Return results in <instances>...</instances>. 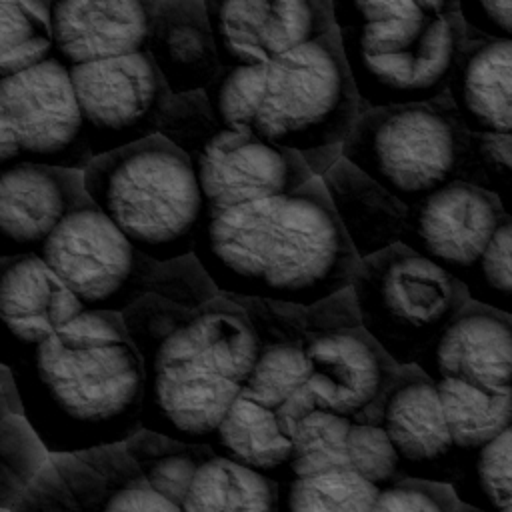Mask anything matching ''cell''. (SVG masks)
Returning <instances> with one entry per match:
<instances>
[{
	"instance_id": "1",
	"label": "cell",
	"mask_w": 512,
	"mask_h": 512,
	"mask_svg": "<svg viewBox=\"0 0 512 512\" xmlns=\"http://www.w3.org/2000/svg\"><path fill=\"white\" fill-rule=\"evenodd\" d=\"M194 256L222 294L300 306L350 288L360 266L322 178L294 194L208 210Z\"/></svg>"
},
{
	"instance_id": "2",
	"label": "cell",
	"mask_w": 512,
	"mask_h": 512,
	"mask_svg": "<svg viewBox=\"0 0 512 512\" xmlns=\"http://www.w3.org/2000/svg\"><path fill=\"white\" fill-rule=\"evenodd\" d=\"M8 366L52 456L126 444L142 430L146 370L122 314L86 310Z\"/></svg>"
},
{
	"instance_id": "3",
	"label": "cell",
	"mask_w": 512,
	"mask_h": 512,
	"mask_svg": "<svg viewBox=\"0 0 512 512\" xmlns=\"http://www.w3.org/2000/svg\"><path fill=\"white\" fill-rule=\"evenodd\" d=\"M84 186L148 258L168 262L194 252L208 206L192 160L160 134L96 156Z\"/></svg>"
},
{
	"instance_id": "4",
	"label": "cell",
	"mask_w": 512,
	"mask_h": 512,
	"mask_svg": "<svg viewBox=\"0 0 512 512\" xmlns=\"http://www.w3.org/2000/svg\"><path fill=\"white\" fill-rule=\"evenodd\" d=\"M358 118L360 96L334 28L266 66V90L252 134L300 154L322 178L342 158Z\"/></svg>"
},
{
	"instance_id": "5",
	"label": "cell",
	"mask_w": 512,
	"mask_h": 512,
	"mask_svg": "<svg viewBox=\"0 0 512 512\" xmlns=\"http://www.w3.org/2000/svg\"><path fill=\"white\" fill-rule=\"evenodd\" d=\"M350 288L362 328L398 366L420 364L472 300L460 278L402 242L360 260Z\"/></svg>"
},
{
	"instance_id": "6",
	"label": "cell",
	"mask_w": 512,
	"mask_h": 512,
	"mask_svg": "<svg viewBox=\"0 0 512 512\" xmlns=\"http://www.w3.org/2000/svg\"><path fill=\"white\" fill-rule=\"evenodd\" d=\"M464 126L444 94L432 104L360 114L342 156L408 208L454 182Z\"/></svg>"
},
{
	"instance_id": "7",
	"label": "cell",
	"mask_w": 512,
	"mask_h": 512,
	"mask_svg": "<svg viewBox=\"0 0 512 512\" xmlns=\"http://www.w3.org/2000/svg\"><path fill=\"white\" fill-rule=\"evenodd\" d=\"M38 256L90 312L122 314L150 294L156 268L92 202L74 210Z\"/></svg>"
},
{
	"instance_id": "8",
	"label": "cell",
	"mask_w": 512,
	"mask_h": 512,
	"mask_svg": "<svg viewBox=\"0 0 512 512\" xmlns=\"http://www.w3.org/2000/svg\"><path fill=\"white\" fill-rule=\"evenodd\" d=\"M460 2L438 14L406 48L364 50L342 44L360 96V114L372 108L432 104L448 92L466 46Z\"/></svg>"
},
{
	"instance_id": "9",
	"label": "cell",
	"mask_w": 512,
	"mask_h": 512,
	"mask_svg": "<svg viewBox=\"0 0 512 512\" xmlns=\"http://www.w3.org/2000/svg\"><path fill=\"white\" fill-rule=\"evenodd\" d=\"M68 70L94 158L158 134L172 92L148 52Z\"/></svg>"
},
{
	"instance_id": "10",
	"label": "cell",
	"mask_w": 512,
	"mask_h": 512,
	"mask_svg": "<svg viewBox=\"0 0 512 512\" xmlns=\"http://www.w3.org/2000/svg\"><path fill=\"white\" fill-rule=\"evenodd\" d=\"M0 122L14 130L22 162L84 172L94 160L70 70L56 56L0 78Z\"/></svg>"
},
{
	"instance_id": "11",
	"label": "cell",
	"mask_w": 512,
	"mask_h": 512,
	"mask_svg": "<svg viewBox=\"0 0 512 512\" xmlns=\"http://www.w3.org/2000/svg\"><path fill=\"white\" fill-rule=\"evenodd\" d=\"M222 68L268 66L336 28L332 0H206Z\"/></svg>"
},
{
	"instance_id": "12",
	"label": "cell",
	"mask_w": 512,
	"mask_h": 512,
	"mask_svg": "<svg viewBox=\"0 0 512 512\" xmlns=\"http://www.w3.org/2000/svg\"><path fill=\"white\" fill-rule=\"evenodd\" d=\"M192 164L208 210L294 194L316 178L300 154L252 132L220 130Z\"/></svg>"
},
{
	"instance_id": "13",
	"label": "cell",
	"mask_w": 512,
	"mask_h": 512,
	"mask_svg": "<svg viewBox=\"0 0 512 512\" xmlns=\"http://www.w3.org/2000/svg\"><path fill=\"white\" fill-rule=\"evenodd\" d=\"M304 350L318 408L378 426L384 398L400 372L388 352L362 326L310 336Z\"/></svg>"
},
{
	"instance_id": "14",
	"label": "cell",
	"mask_w": 512,
	"mask_h": 512,
	"mask_svg": "<svg viewBox=\"0 0 512 512\" xmlns=\"http://www.w3.org/2000/svg\"><path fill=\"white\" fill-rule=\"evenodd\" d=\"M502 218L494 194L454 180L408 208L402 244L466 282Z\"/></svg>"
},
{
	"instance_id": "15",
	"label": "cell",
	"mask_w": 512,
	"mask_h": 512,
	"mask_svg": "<svg viewBox=\"0 0 512 512\" xmlns=\"http://www.w3.org/2000/svg\"><path fill=\"white\" fill-rule=\"evenodd\" d=\"M88 202L82 170L30 162L0 170V256L38 254L56 228Z\"/></svg>"
},
{
	"instance_id": "16",
	"label": "cell",
	"mask_w": 512,
	"mask_h": 512,
	"mask_svg": "<svg viewBox=\"0 0 512 512\" xmlns=\"http://www.w3.org/2000/svg\"><path fill=\"white\" fill-rule=\"evenodd\" d=\"M428 376L486 394L512 392V314L470 300L418 364Z\"/></svg>"
},
{
	"instance_id": "17",
	"label": "cell",
	"mask_w": 512,
	"mask_h": 512,
	"mask_svg": "<svg viewBox=\"0 0 512 512\" xmlns=\"http://www.w3.org/2000/svg\"><path fill=\"white\" fill-rule=\"evenodd\" d=\"M240 392L242 386L192 362L150 368L140 426L178 442L206 446Z\"/></svg>"
},
{
	"instance_id": "18",
	"label": "cell",
	"mask_w": 512,
	"mask_h": 512,
	"mask_svg": "<svg viewBox=\"0 0 512 512\" xmlns=\"http://www.w3.org/2000/svg\"><path fill=\"white\" fill-rule=\"evenodd\" d=\"M156 0H52L54 56L84 66L148 52Z\"/></svg>"
},
{
	"instance_id": "19",
	"label": "cell",
	"mask_w": 512,
	"mask_h": 512,
	"mask_svg": "<svg viewBox=\"0 0 512 512\" xmlns=\"http://www.w3.org/2000/svg\"><path fill=\"white\" fill-rule=\"evenodd\" d=\"M84 312V304L42 256H0V316L12 358L40 346Z\"/></svg>"
},
{
	"instance_id": "20",
	"label": "cell",
	"mask_w": 512,
	"mask_h": 512,
	"mask_svg": "<svg viewBox=\"0 0 512 512\" xmlns=\"http://www.w3.org/2000/svg\"><path fill=\"white\" fill-rule=\"evenodd\" d=\"M400 462L384 428L316 408L296 428L288 468L294 476L354 472L382 488Z\"/></svg>"
},
{
	"instance_id": "21",
	"label": "cell",
	"mask_w": 512,
	"mask_h": 512,
	"mask_svg": "<svg viewBox=\"0 0 512 512\" xmlns=\"http://www.w3.org/2000/svg\"><path fill=\"white\" fill-rule=\"evenodd\" d=\"M260 348L258 334L242 306L230 294H220L190 312L174 346L152 368L192 362L244 388Z\"/></svg>"
},
{
	"instance_id": "22",
	"label": "cell",
	"mask_w": 512,
	"mask_h": 512,
	"mask_svg": "<svg viewBox=\"0 0 512 512\" xmlns=\"http://www.w3.org/2000/svg\"><path fill=\"white\" fill-rule=\"evenodd\" d=\"M148 54L172 96L204 92L222 70L206 0H156Z\"/></svg>"
},
{
	"instance_id": "23",
	"label": "cell",
	"mask_w": 512,
	"mask_h": 512,
	"mask_svg": "<svg viewBox=\"0 0 512 512\" xmlns=\"http://www.w3.org/2000/svg\"><path fill=\"white\" fill-rule=\"evenodd\" d=\"M446 94L464 130L512 136V42L466 36Z\"/></svg>"
},
{
	"instance_id": "24",
	"label": "cell",
	"mask_w": 512,
	"mask_h": 512,
	"mask_svg": "<svg viewBox=\"0 0 512 512\" xmlns=\"http://www.w3.org/2000/svg\"><path fill=\"white\" fill-rule=\"evenodd\" d=\"M378 426L404 462L434 464L456 452L438 382L418 364L400 366L384 398Z\"/></svg>"
},
{
	"instance_id": "25",
	"label": "cell",
	"mask_w": 512,
	"mask_h": 512,
	"mask_svg": "<svg viewBox=\"0 0 512 512\" xmlns=\"http://www.w3.org/2000/svg\"><path fill=\"white\" fill-rule=\"evenodd\" d=\"M322 184L360 260L402 242L408 206L344 156L322 176Z\"/></svg>"
},
{
	"instance_id": "26",
	"label": "cell",
	"mask_w": 512,
	"mask_h": 512,
	"mask_svg": "<svg viewBox=\"0 0 512 512\" xmlns=\"http://www.w3.org/2000/svg\"><path fill=\"white\" fill-rule=\"evenodd\" d=\"M294 434L296 428L242 390L212 440L220 450L218 456L264 474L284 464L290 466Z\"/></svg>"
},
{
	"instance_id": "27",
	"label": "cell",
	"mask_w": 512,
	"mask_h": 512,
	"mask_svg": "<svg viewBox=\"0 0 512 512\" xmlns=\"http://www.w3.org/2000/svg\"><path fill=\"white\" fill-rule=\"evenodd\" d=\"M310 376L312 366L304 344H268L260 348V356L242 390L274 410L286 424L298 428L318 408L310 390Z\"/></svg>"
},
{
	"instance_id": "28",
	"label": "cell",
	"mask_w": 512,
	"mask_h": 512,
	"mask_svg": "<svg viewBox=\"0 0 512 512\" xmlns=\"http://www.w3.org/2000/svg\"><path fill=\"white\" fill-rule=\"evenodd\" d=\"M182 510L274 512V488L262 472L212 454L198 466Z\"/></svg>"
},
{
	"instance_id": "29",
	"label": "cell",
	"mask_w": 512,
	"mask_h": 512,
	"mask_svg": "<svg viewBox=\"0 0 512 512\" xmlns=\"http://www.w3.org/2000/svg\"><path fill=\"white\" fill-rule=\"evenodd\" d=\"M454 448L476 456L512 428V392L486 394L456 380H438Z\"/></svg>"
},
{
	"instance_id": "30",
	"label": "cell",
	"mask_w": 512,
	"mask_h": 512,
	"mask_svg": "<svg viewBox=\"0 0 512 512\" xmlns=\"http://www.w3.org/2000/svg\"><path fill=\"white\" fill-rule=\"evenodd\" d=\"M54 58L52 0L0 2V78Z\"/></svg>"
},
{
	"instance_id": "31",
	"label": "cell",
	"mask_w": 512,
	"mask_h": 512,
	"mask_svg": "<svg viewBox=\"0 0 512 512\" xmlns=\"http://www.w3.org/2000/svg\"><path fill=\"white\" fill-rule=\"evenodd\" d=\"M380 490L354 472L296 476L288 488V512H372Z\"/></svg>"
},
{
	"instance_id": "32",
	"label": "cell",
	"mask_w": 512,
	"mask_h": 512,
	"mask_svg": "<svg viewBox=\"0 0 512 512\" xmlns=\"http://www.w3.org/2000/svg\"><path fill=\"white\" fill-rule=\"evenodd\" d=\"M266 90V66L222 68L204 90L220 130L252 132Z\"/></svg>"
},
{
	"instance_id": "33",
	"label": "cell",
	"mask_w": 512,
	"mask_h": 512,
	"mask_svg": "<svg viewBox=\"0 0 512 512\" xmlns=\"http://www.w3.org/2000/svg\"><path fill=\"white\" fill-rule=\"evenodd\" d=\"M456 180L486 190L500 200L512 182V136L464 130Z\"/></svg>"
},
{
	"instance_id": "34",
	"label": "cell",
	"mask_w": 512,
	"mask_h": 512,
	"mask_svg": "<svg viewBox=\"0 0 512 512\" xmlns=\"http://www.w3.org/2000/svg\"><path fill=\"white\" fill-rule=\"evenodd\" d=\"M220 132L204 92L176 94L168 100L158 134L194 160Z\"/></svg>"
},
{
	"instance_id": "35",
	"label": "cell",
	"mask_w": 512,
	"mask_h": 512,
	"mask_svg": "<svg viewBox=\"0 0 512 512\" xmlns=\"http://www.w3.org/2000/svg\"><path fill=\"white\" fill-rule=\"evenodd\" d=\"M232 296V294H230ZM250 318L260 346L268 344H306L314 336L310 306L280 302L270 298L232 296Z\"/></svg>"
},
{
	"instance_id": "36",
	"label": "cell",
	"mask_w": 512,
	"mask_h": 512,
	"mask_svg": "<svg viewBox=\"0 0 512 512\" xmlns=\"http://www.w3.org/2000/svg\"><path fill=\"white\" fill-rule=\"evenodd\" d=\"M150 294L182 308L196 310L218 298L222 292L192 252L168 262H156Z\"/></svg>"
},
{
	"instance_id": "37",
	"label": "cell",
	"mask_w": 512,
	"mask_h": 512,
	"mask_svg": "<svg viewBox=\"0 0 512 512\" xmlns=\"http://www.w3.org/2000/svg\"><path fill=\"white\" fill-rule=\"evenodd\" d=\"M470 476L480 494L474 508L512 512V428L474 456Z\"/></svg>"
},
{
	"instance_id": "38",
	"label": "cell",
	"mask_w": 512,
	"mask_h": 512,
	"mask_svg": "<svg viewBox=\"0 0 512 512\" xmlns=\"http://www.w3.org/2000/svg\"><path fill=\"white\" fill-rule=\"evenodd\" d=\"M0 444L4 480L28 482L50 464L52 454L22 414H2Z\"/></svg>"
},
{
	"instance_id": "39",
	"label": "cell",
	"mask_w": 512,
	"mask_h": 512,
	"mask_svg": "<svg viewBox=\"0 0 512 512\" xmlns=\"http://www.w3.org/2000/svg\"><path fill=\"white\" fill-rule=\"evenodd\" d=\"M460 504L446 482L408 480L382 488L372 512H460Z\"/></svg>"
},
{
	"instance_id": "40",
	"label": "cell",
	"mask_w": 512,
	"mask_h": 512,
	"mask_svg": "<svg viewBox=\"0 0 512 512\" xmlns=\"http://www.w3.org/2000/svg\"><path fill=\"white\" fill-rule=\"evenodd\" d=\"M470 276V294L474 288L484 286L494 294L512 296V216L504 214L498 230L492 236V242L488 244L482 260Z\"/></svg>"
},
{
	"instance_id": "41",
	"label": "cell",
	"mask_w": 512,
	"mask_h": 512,
	"mask_svg": "<svg viewBox=\"0 0 512 512\" xmlns=\"http://www.w3.org/2000/svg\"><path fill=\"white\" fill-rule=\"evenodd\" d=\"M460 14L468 36L512 42V0H468L460 2Z\"/></svg>"
},
{
	"instance_id": "42",
	"label": "cell",
	"mask_w": 512,
	"mask_h": 512,
	"mask_svg": "<svg viewBox=\"0 0 512 512\" xmlns=\"http://www.w3.org/2000/svg\"><path fill=\"white\" fill-rule=\"evenodd\" d=\"M102 512H184L180 504L168 500L146 482L130 484L106 500Z\"/></svg>"
},
{
	"instance_id": "43",
	"label": "cell",
	"mask_w": 512,
	"mask_h": 512,
	"mask_svg": "<svg viewBox=\"0 0 512 512\" xmlns=\"http://www.w3.org/2000/svg\"><path fill=\"white\" fill-rule=\"evenodd\" d=\"M500 204H502V208H504V214L512 216V182L508 184L506 192L502 194V198H500Z\"/></svg>"
},
{
	"instance_id": "44",
	"label": "cell",
	"mask_w": 512,
	"mask_h": 512,
	"mask_svg": "<svg viewBox=\"0 0 512 512\" xmlns=\"http://www.w3.org/2000/svg\"><path fill=\"white\" fill-rule=\"evenodd\" d=\"M460 512H486V510H480V508H474V506H470V504H460Z\"/></svg>"
}]
</instances>
